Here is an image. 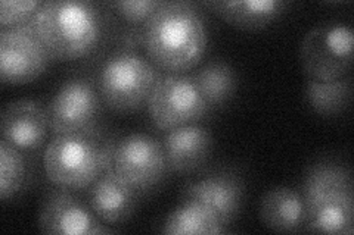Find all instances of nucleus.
<instances>
[{"instance_id": "nucleus-15", "label": "nucleus", "mask_w": 354, "mask_h": 235, "mask_svg": "<svg viewBox=\"0 0 354 235\" xmlns=\"http://www.w3.org/2000/svg\"><path fill=\"white\" fill-rule=\"evenodd\" d=\"M212 144L209 132L199 125L170 130L162 140L167 166L176 172H192L204 165Z\"/></svg>"}, {"instance_id": "nucleus-19", "label": "nucleus", "mask_w": 354, "mask_h": 235, "mask_svg": "<svg viewBox=\"0 0 354 235\" xmlns=\"http://www.w3.org/2000/svg\"><path fill=\"white\" fill-rule=\"evenodd\" d=\"M304 94L307 103L316 114L332 116L341 114L350 105L351 78L342 76L332 81H319L307 78Z\"/></svg>"}, {"instance_id": "nucleus-7", "label": "nucleus", "mask_w": 354, "mask_h": 235, "mask_svg": "<svg viewBox=\"0 0 354 235\" xmlns=\"http://www.w3.org/2000/svg\"><path fill=\"white\" fill-rule=\"evenodd\" d=\"M147 105L153 125L164 131L195 124L209 109L194 76L182 74L160 76Z\"/></svg>"}, {"instance_id": "nucleus-5", "label": "nucleus", "mask_w": 354, "mask_h": 235, "mask_svg": "<svg viewBox=\"0 0 354 235\" xmlns=\"http://www.w3.org/2000/svg\"><path fill=\"white\" fill-rule=\"evenodd\" d=\"M160 72L152 62L133 50L118 52L105 61L99 72V94L118 114H130L148 103Z\"/></svg>"}, {"instance_id": "nucleus-16", "label": "nucleus", "mask_w": 354, "mask_h": 235, "mask_svg": "<svg viewBox=\"0 0 354 235\" xmlns=\"http://www.w3.org/2000/svg\"><path fill=\"white\" fill-rule=\"evenodd\" d=\"M260 218L273 231H298L306 221L304 200L291 188L274 187L261 198Z\"/></svg>"}, {"instance_id": "nucleus-2", "label": "nucleus", "mask_w": 354, "mask_h": 235, "mask_svg": "<svg viewBox=\"0 0 354 235\" xmlns=\"http://www.w3.org/2000/svg\"><path fill=\"white\" fill-rule=\"evenodd\" d=\"M28 25L50 58L59 61L83 58L102 37V17L91 2H43Z\"/></svg>"}, {"instance_id": "nucleus-14", "label": "nucleus", "mask_w": 354, "mask_h": 235, "mask_svg": "<svg viewBox=\"0 0 354 235\" xmlns=\"http://www.w3.org/2000/svg\"><path fill=\"white\" fill-rule=\"evenodd\" d=\"M136 190H133L109 167L92 184L88 206L96 218L109 225L127 221L136 207Z\"/></svg>"}, {"instance_id": "nucleus-1", "label": "nucleus", "mask_w": 354, "mask_h": 235, "mask_svg": "<svg viewBox=\"0 0 354 235\" xmlns=\"http://www.w3.org/2000/svg\"><path fill=\"white\" fill-rule=\"evenodd\" d=\"M151 62L171 74L192 70L207 48V30L189 2H162L145 24L143 36Z\"/></svg>"}, {"instance_id": "nucleus-13", "label": "nucleus", "mask_w": 354, "mask_h": 235, "mask_svg": "<svg viewBox=\"0 0 354 235\" xmlns=\"http://www.w3.org/2000/svg\"><path fill=\"white\" fill-rule=\"evenodd\" d=\"M48 130V110L35 100H14L2 110V137L19 150L39 149Z\"/></svg>"}, {"instance_id": "nucleus-11", "label": "nucleus", "mask_w": 354, "mask_h": 235, "mask_svg": "<svg viewBox=\"0 0 354 235\" xmlns=\"http://www.w3.org/2000/svg\"><path fill=\"white\" fill-rule=\"evenodd\" d=\"M97 223L93 212L66 188H59L44 198L39 214V229L43 234H93Z\"/></svg>"}, {"instance_id": "nucleus-21", "label": "nucleus", "mask_w": 354, "mask_h": 235, "mask_svg": "<svg viewBox=\"0 0 354 235\" xmlns=\"http://www.w3.org/2000/svg\"><path fill=\"white\" fill-rule=\"evenodd\" d=\"M28 162L15 145L6 140L0 141V198L3 201L15 197L26 187Z\"/></svg>"}, {"instance_id": "nucleus-23", "label": "nucleus", "mask_w": 354, "mask_h": 235, "mask_svg": "<svg viewBox=\"0 0 354 235\" xmlns=\"http://www.w3.org/2000/svg\"><path fill=\"white\" fill-rule=\"evenodd\" d=\"M43 2H15V0H3L0 3V28H15L26 25L35 17Z\"/></svg>"}, {"instance_id": "nucleus-12", "label": "nucleus", "mask_w": 354, "mask_h": 235, "mask_svg": "<svg viewBox=\"0 0 354 235\" xmlns=\"http://www.w3.org/2000/svg\"><path fill=\"white\" fill-rule=\"evenodd\" d=\"M182 201L199 203L212 209L223 225L238 216L242 205V184L235 175L214 174L187 183L182 190Z\"/></svg>"}, {"instance_id": "nucleus-6", "label": "nucleus", "mask_w": 354, "mask_h": 235, "mask_svg": "<svg viewBox=\"0 0 354 235\" xmlns=\"http://www.w3.org/2000/svg\"><path fill=\"white\" fill-rule=\"evenodd\" d=\"M303 70L308 78L332 81L347 76L353 66V30L341 22H328L310 30L300 48Z\"/></svg>"}, {"instance_id": "nucleus-22", "label": "nucleus", "mask_w": 354, "mask_h": 235, "mask_svg": "<svg viewBox=\"0 0 354 235\" xmlns=\"http://www.w3.org/2000/svg\"><path fill=\"white\" fill-rule=\"evenodd\" d=\"M160 0H123V2H111L108 6L118 14L129 24L143 25L161 6Z\"/></svg>"}, {"instance_id": "nucleus-20", "label": "nucleus", "mask_w": 354, "mask_h": 235, "mask_svg": "<svg viewBox=\"0 0 354 235\" xmlns=\"http://www.w3.org/2000/svg\"><path fill=\"white\" fill-rule=\"evenodd\" d=\"M192 76L199 93L203 94L209 108L226 103L235 93V71L223 61L216 59L205 63Z\"/></svg>"}, {"instance_id": "nucleus-4", "label": "nucleus", "mask_w": 354, "mask_h": 235, "mask_svg": "<svg viewBox=\"0 0 354 235\" xmlns=\"http://www.w3.org/2000/svg\"><path fill=\"white\" fill-rule=\"evenodd\" d=\"M113 152L114 144L99 140L95 130L59 134L43 154L44 172L59 188H86L109 170Z\"/></svg>"}, {"instance_id": "nucleus-10", "label": "nucleus", "mask_w": 354, "mask_h": 235, "mask_svg": "<svg viewBox=\"0 0 354 235\" xmlns=\"http://www.w3.org/2000/svg\"><path fill=\"white\" fill-rule=\"evenodd\" d=\"M101 94L86 78H71L55 93L48 106L49 128L55 136L95 128Z\"/></svg>"}, {"instance_id": "nucleus-18", "label": "nucleus", "mask_w": 354, "mask_h": 235, "mask_svg": "<svg viewBox=\"0 0 354 235\" xmlns=\"http://www.w3.org/2000/svg\"><path fill=\"white\" fill-rule=\"evenodd\" d=\"M162 232L170 235H201V234H221L225 225L212 209L199 203L182 201L165 219Z\"/></svg>"}, {"instance_id": "nucleus-9", "label": "nucleus", "mask_w": 354, "mask_h": 235, "mask_svg": "<svg viewBox=\"0 0 354 235\" xmlns=\"http://www.w3.org/2000/svg\"><path fill=\"white\" fill-rule=\"evenodd\" d=\"M50 54L26 25L0 30V78L3 84H27L48 68Z\"/></svg>"}, {"instance_id": "nucleus-3", "label": "nucleus", "mask_w": 354, "mask_h": 235, "mask_svg": "<svg viewBox=\"0 0 354 235\" xmlns=\"http://www.w3.org/2000/svg\"><path fill=\"white\" fill-rule=\"evenodd\" d=\"M304 227L308 232L353 234V178L348 167L320 162L303 185Z\"/></svg>"}, {"instance_id": "nucleus-17", "label": "nucleus", "mask_w": 354, "mask_h": 235, "mask_svg": "<svg viewBox=\"0 0 354 235\" xmlns=\"http://www.w3.org/2000/svg\"><path fill=\"white\" fill-rule=\"evenodd\" d=\"M220 18L229 24L243 30H259L269 25L286 8V2L281 0H232V2H205Z\"/></svg>"}, {"instance_id": "nucleus-8", "label": "nucleus", "mask_w": 354, "mask_h": 235, "mask_svg": "<svg viewBox=\"0 0 354 235\" xmlns=\"http://www.w3.org/2000/svg\"><path fill=\"white\" fill-rule=\"evenodd\" d=\"M114 172L136 192L157 185L164 176L167 161L162 144L148 134H130L114 145Z\"/></svg>"}]
</instances>
